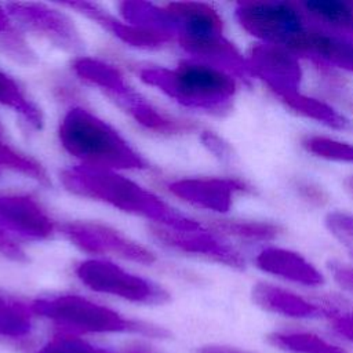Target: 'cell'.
<instances>
[{
    "mask_svg": "<svg viewBox=\"0 0 353 353\" xmlns=\"http://www.w3.org/2000/svg\"><path fill=\"white\" fill-rule=\"evenodd\" d=\"M280 101L292 109L295 113L319 121L330 128L339 131H353V123L345 117L342 113L335 110L331 105L307 97L299 91L296 92H284L277 95Z\"/></svg>",
    "mask_w": 353,
    "mask_h": 353,
    "instance_id": "obj_20",
    "label": "cell"
},
{
    "mask_svg": "<svg viewBox=\"0 0 353 353\" xmlns=\"http://www.w3.org/2000/svg\"><path fill=\"white\" fill-rule=\"evenodd\" d=\"M336 98H338L346 108H349V109L353 112V95H350V94H347V92L345 91V92L339 94Z\"/></svg>",
    "mask_w": 353,
    "mask_h": 353,
    "instance_id": "obj_36",
    "label": "cell"
},
{
    "mask_svg": "<svg viewBox=\"0 0 353 353\" xmlns=\"http://www.w3.org/2000/svg\"><path fill=\"white\" fill-rule=\"evenodd\" d=\"M0 255L15 262L28 261L23 250L1 228H0Z\"/></svg>",
    "mask_w": 353,
    "mask_h": 353,
    "instance_id": "obj_33",
    "label": "cell"
},
{
    "mask_svg": "<svg viewBox=\"0 0 353 353\" xmlns=\"http://www.w3.org/2000/svg\"><path fill=\"white\" fill-rule=\"evenodd\" d=\"M30 330V310L19 302L0 296V334L8 338H21Z\"/></svg>",
    "mask_w": 353,
    "mask_h": 353,
    "instance_id": "obj_26",
    "label": "cell"
},
{
    "mask_svg": "<svg viewBox=\"0 0 353 353\" xmlns=\"http://www.w3.org/2000/svg\"><path fill=\"white\" fill-rule=\"evenodd\" d=\"M201 139H203V143L207 146V149L210 152H212L218 159L226 161L232 157L230 146L228 145V142H225L216 134H214L211 131H205V132H203Z\"/></svg>",
    "mask_w": 353,
    "mask_h": 353,
    "instance_id": "obj_32",
    "label": "cell"
},
{
    "mask_svg": "<svg viewBox=\"0 0 353 353\" xmlns=\"http://www.w3.org/2000/svg\"><path fill=\"white\" fill-rule=\"evenodd\" d=\"M74 73L83 80L99 87L119 108L127 112L141 125L157 132H186L196 128L185 120L168 117L148 102L124 79L121 72L103 61L79 57L72 65Z\"/></svg>",
    "mask_w": 353,
    "mask_h": 353,
    "instance_id": "obj_4",
    "label": "cell"
},
{
    "mask_svg": "<svg viewBox=\"0 0 353 353\" xmlns=\"http://www.w3.org/2000/svg\"><path fill=\"white\" fill-rule=\"evenodd\" d=\"M197 353H244L240 352L237 349L233 347H228V346H218V345H208V346H203L197 350Z\"/></svg>",
    "mask_w": 353,
    "mask_h": 353,
    "instance_id": "obj_35",
    "label": "cell"
},
{
    "mask_svg": "<svg viewBox=\"0 0 353 353\" xmlns=\"http://www.w3.org/2000/svg\"><path fill=\"white\" fill-rule=\"evenodd\" d=\"M0 103L18 112L32 127H43L41 110L26 97L19 84L7 73L0 70Z\"/></svg>",
    "mask_w": 353,
    "mask_h": 353,
    "instance_id": "obj_25",
    "label": "cell"
},
{
    "mask_svg": "<svg viewBox=\"0 0 353 353\" xmlns=\"http://www.w3.org/2000/svg\"><path fill=\"white\" fill-rule=\"evenodd\" d=\"M287 50L295 55L307 57L312 62L353 73V40L328 33L316 26H306Z\"/></svg>",
    "mask_w": 353,
    "mask_h": 353,
    "instance_id": "obj_12",
    "label": "cell"
},
{
    "mask_svg": "<svg viewBox=\"0 0 353 353\" xmlns=\"http://www.w3.org/2000/svg\"><path fill=\"white\" fill-rule=\"evenodd\" d=\"M325 225L339 241L353 247V214L345 211L328 212Z\"/></svg>",
    "mask_w": 353,
    "mask_h": 353,
    "instance_id": "obj_30",
    "label": "cell"
},
{
    "mask_svg": "<svg viewBox=\"0 0 353 353\" xmlns=\"http://www.w3.org/2000/svg\"><path fill=\"white\" fill-rule=\"evenodd\" d=\"M331 272L336 283L343 287L345 290L353 292V268L346 266L343 263L332 262L331 263Z\"/></svg>",
    "mask_w": 353,
    "mask_h": 353,
    "instance_id": "obj_34",
    "label": "cell"
},
{
    "mask_svg": "<svg viewBox=\"0 0 353 353\" xmlns=\"http://www.w3.org/2000/svg\"><path fill=\"white\" fill-rule=\"evenodd\" d=\"M178 22V39H197L222 34L223 22L215 8L205 3L179 1L165 6Z\"/></svg>",
    "mask_w": 353,
    "mask_h": 353,
    "instance_id": "obj_17",
    "label": "cell"
},
{
    "mask_svg": "<svg viewBox=\"0 0 353 353\" xmlns=\"http://www.w3.org/2000/svg\"><path fill=\"white\" fill-rule=\"evenodd\" d=\"M66 237L80 250L91 254H109L143 265L156 262L152 251L117 230L95 222H68L61 226Z\"/></svg>",
    "mask_w": 353,
    "mask_h": 353,
    "instance_id": "obj_9",
    "label": "cell"
},
{
    "mask_svg": "<svg viewBox=\"0 0 353 353\" xmlns=\"http://www.w3.org/2000/svg\"><path fill=\"white\" fill-rule=\"evenodd\" d=\"M252 298L256 305L268 312L296 319L323 317L320 305L309 302L305 298L273 284H255L252 288Z\"/></svg>",
    "mask_w": 353,
    "mask_h": 353,
    "instance_id": "obj_19",
    "label": "cell"
},
{
    "mask_svg": "<svg viewBox=\"0 0 353 353\" xmlns=\"http://www.w3.org/2000/svg\"><path fill=\"white\" fill-rule=\"evenodd\" d=\"M269 342L288 353H345L321 336L306 331H283L269 335Z\"/></svg>",
    "mask_w": 353,
    "mask_h": 353,
    "instance_id": "obj_23",
    "label": "cell"
},
{
    "mask_svg": "<svg viewBox=\"0 0 353 353\" xmlns=\"http://www.w3.org/2000/svg\"><path fill=\"white\" fill-rule=\"evenodd\" d=\"M150 230L159 241L178 251L205 256L236 269L244 268V258L239 251L218 239L204 226L196 230H175L164 226H152Z\"/></svg>",
    "mask_w": 353,
    "mask_h": 353,
    "instance_id": "obj_11",
    "label": "cell"
},
{
    "mask_svg": "<svg viewBox=\"0 0 353 353\" xmlns=\"http://www.w3.org/2000/svg\"><path fill=\"white\" fill-rule=\"evenodd\" d=\"M6 10L26 30L47 39L65 52L80 55L84 51V41L76 25L63 12L29 1L8 3Z\"/></svg>",
    "mask_w": 353,
    "mask_h": 353,
    "instance_id": "obj_8",
    "label": "cell"
},
{
    "mask_svg": "<svg viewBox=\"0 0 353 353\" xmlns=\"http://www.w3.org/2000/svg\"><path fill=\"white\" fill-rule=\"evenodd\" d=\"M303 148L321 159L342 161V163H353V145L347 142H342L334 138L323 137V135H310L303 138Z\"/></svg>",
    "mask_w": 353,
    "mask_h": 353,
    "instance_id": "obj_27",
    "label": "cell"
},
{
    "mask_svg": "<svg viewBox=\"0 0 353 353\" xmlns=\"http://www.w3.org/2000/svg\"><path fill=\"white\" fill-rule=\"evenodd\" d=\"M350 189H352V190H353V179H352V181H350Z\"/></svg>",
    "mask_w": 353,
    "mask_h": 353,
    "instance_id": "obj_37",
    "label": "cell"
},
{
    "mask_svg": "<svg viewBox=\"0 0 353 353\" xmlns=\"http://www.w3.org/2000/svg\"><path fill=\"white\" fill-rule=\"evenodd\" d=\"M40 353H110V352L92 346L76 336L58 335L52 338L40 350Z\"/></svg>",
    "mask_w": 353,
    "mask_h": 353,
    "instance_id": "obj_29",
    "label": "cell"
},
{
    "mask_svg": "<svg viewBox=\"0 0 353 353\" xmlns=\"http://www.w3.org/2000/svg\"><path fill=\"white\" fill-rule=\"evenodd\" d=\"M255 265L269 274L306 287H319L324 283L323 274L309 261L287 248H263L255 256Z\"/></svg>",
    "mask_w": 353,
    "mask_h": 353,
    "instance_id": "obj_16",
    "label": "cell"
},
{
    "mask_svg": "<svg viewBox=\"0 0 353 353\" xmlns=\"http://www.w3.org/2000/svg\"><path fill=\"white\" fill-rule=\"evenodd\" d=\"M139 76L182 106L211 114L228 113L237 91L233 76L194 59L181 61L172 69L143 68Z\"/></svg>",
    "mask_w": 353,
    "mask_h": 353,
    "instance_id": "obj_2",
    "label": "cell"
},
{
    "mask_svg": "<svg viewBox=\"0 0 353 353\" xmlns=\"http://www.w3.org/2000/svg\"><path fill=\"white\" fill-rule=\"evenodd\" d=\"M234 14L245 32L266 44L284 48L306 28V19L298 4L287 1L240 3Z\"/></svg>",
    "mask_w": 353,
    "mask_h": 353,
    "instance_id": "obj_6",
    "label": "cell"
},
{
    "mask_svg": "<svg viewBox=\"0 0 353 353\" xmlns=\"http://www.w3.org/2000/svg\"><path fill=\"white\" fill-rule=\"evenodd\" d=\"M294 188L305 201H307L313 205H324L328 201V196H327L325 190L312 181L298 179L295 182Z\"/></svg>",
    "mask_w": 353,
    "mask_h": 353,
    "instance_id": "obj_31",
    "label": "cell"
},
{
    "mask_svg": "<svg viewBox=\"0 0 353 353\" xmlns=\"http://www.w3.org/2000/svg\"><path fill=\"white\" fill-rule=\"evenodd\" d=\"M172 194L205 210L226 212L237 192L245 190V185L230 178H186L168 185Z\"/></svg>",
    "mask_w": 353,
    "mask_h": 353,
    "instance_id": "obj_14",
    "label": "cell"
},
{
    "mask_svg": "<svg viewBox=\"0 0 353 353\" xmlns=\"http://www.w3.org/2000/svg\"><path fill=\"white\" fill-rule=\"evenodd\" d=\"M255 77L262 79L274 95L299 91L302 68L290 50L274 44H258L247 58Z\"/></svg>",
    "mask_w": 353,
    "mask_h": 353,
    "instance_id": "obj_10",
    "label": "cell"
},
{
    "mask_svg": "<svg viewBox=\"0 0 353 353\" xmlns=\"http://www.w3.org/2000/svg\"><path fill=\"white\" fill-rule=\"evenodd\" d=\"M1 165L11 168L17 172H21L29 178H33L41 185L48 186L51 183L46 170L37 161L15 152L10 146L0 142V167Z\"/></svg>",
    "mask_w": 353,
    "mask_h": 353,
    "instance_id": "obj_28",
    "label": "cell"
},
{
    "mask_svg": "<svg viewBox=\"0 0 353 353\" xmlns=\"http://www.w3.org/2000/svg\"><path fill=\"white\" fill-rule=\"evenodd\" d=\"M298 7L312 26L353 40V1L305 0Z\"/></svg>",
    "mask_w": 353,
    "mask_h": 353,
    "instance_id": "obj_18",
    "label": "cell"
},
{
    "mask_svg": "<svg viewBox=\"0 0 353 353\" xmlns=\"http://www.w3.org/2000/svg\"><path fill=\"white\" fill-rule=\"evenodd\" d=\"M30 310L61 325L84 332H132L152 338L168 335L161 327L125 319L117 312L79 295L37 299L32 303Z\"/></svg>",
    "mask_w": 353,
    "mask_h": 353,
    "instance_id": "obj_5",
    "label": "cell"
},
{
    "mask_svg": "<svg viewBox=\"0 0 353 353\" xmlns=\"http://www.w3.org/2000/svg\"><path fill=\"white\" fill-rule=\"evenodd\" d=\"M120 12L128 23L165 33L172 39L178 34L176 18L167 7H157L148 1H123L119 4Z\"/></svg>",
    "mask_w": 353,
    "mask_h": 353,
    "instance_id": "obj_21",
    "label": "cell"
},
{
    "mask_svg": "<svg viewBox=\"0 0 353 353\" xmlns=\"http://www.w3.org/2000/svg\"><path fill=\"white\" fill-rule=\"evenodd\" d=\"M65 6L77 10L79 12L84 14L90 19L95 21L99 26L105 30L116 36L125 44L139 48H159L164 44L172 41L174 39L165 33H160L156 30L139 28L127 22H121L116 19L112 14L103 10L101 6L88 1H69L63 3Z\"/></svg>",
    "mask_w": 353,
    "mask_h": 353,
    "instance_id": "obj_15",
    "label": "cell"
},
{
    "mask_svg": "<svg viewBox=\"0 0 353 353\" xmlns=\"http://www.w3.org/2000/svg\"><path fill=\"white\" fill-rule=\"evenodd\" d=\"M0 228L33 240L48 239L55 230L54 221L26 194H0Z\"/></svg>",
    "mask_w": 353,
    "mask_h": 353,
    "instance_id": "obj_13",
    "label": "cell"
},
{
    "mask_svg": "<svg viewBox=\"0 0 353 353\" xmlns=\"http://www.w3.org/2000/svg\"><path fill=\"white\" fill-rule=\"evenodd\" d=\"M214 230L244 241H269L274 240L283 229L272 222L222 219L210 225Z\"/></svg>",
    "mask_w": 353,
    "mask_h": 353,
    "instance_id": "obj_22",
    "label": "cell"
},
{
    "mask_svg": "<svg viewBox=\"0 0 353 353\" xmlns=\"http://www.w3.org/2000/svg\"><path fill=\"white\" fill-rule=\"evenodd\" d=\"M63 186L79 196L103 201L124 212L152 219L175 230H196L203 225L181 214L134 181L105 168L77 165L61 174Z\"/></svg>",
    "mask_w": 353,
    "mask_h": 353,
    "instance_id": "obj_1",
    "label": "cell"
},
{
    "mask_svg": "<svg viewBox=\"0 0 353 353\" xmlns=\"http://www.w3.org/2000/svg\"><path fill=\"white\" fill-rule=\"evenodd\" d=\"M74 272L88 288L97 292L146 305H161L170 299L168 292L163 287L128 273L109 261H83L76 266Z\"/></svg>",
    "mask_w": 353,
    "mask_h": 353,
    "instance_id": "obj_7",
    "label": "cell"
},
{
    "mask_svg": "<svg viewBox=\"0 0 353 353\" xmlns=\"http://www.w3.org/2000/svg\"><path fill=\"white\" fill-rule=\"evenodd\" d=\"M58 138L63 149L85 165L112 171L148 168L145 159L116 130L84 108L66 112Z\"/></svg>",
    "mask_w": 353,
    "mask_h": 353,
    "instance_id": "obj_3",
    "label": "cell"
},
{
    "mask_svg": "<svg viewBox=\"0 0 353 353\" xmlns=\"http://www.w3.org/2000/svg\"><path fill=\"white\" fill-rule=\"evenodd\" d=\"M8 17L7 11L0 6V52L25 66L37 63L39 58L36 52Z\"/></svg>",
    "mask_w": 353,
    "mask_h": 353,
    "instance_id": "obj_24",
    "label": "cell"
}]
</instances>
